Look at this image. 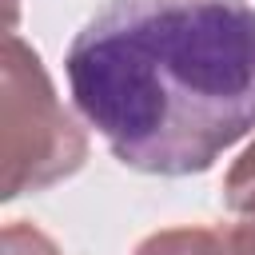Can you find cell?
Here are the masks:
<instances>
[{"mask_svg":"<svg viewBox=\"0 0 255 255\" xmlns=\"http://www.w3.org/2000/svg\"><path fill=\"white\" fill-rule=\"evenodd\" d=\"M64 72L124 167L195 175L255 131V8L108 0L72 36Z\"/></svg>","mask_w":255,"mask_h":255,"instance_id":"6da1fadb","label":"cell"},{"mask_svg":"<svg viewBox=\"0 0 255 255\" xmlns=\"http://www.w3.org/2000/svg\"><path fill=\"white\" fill-rule=\"evenodd\" d=\"M84 159V128L60 104L40 56L8 32L0 52V195L44 191L76 175Z\"/></svg>","mask_w":255,"mask_h":255,"instance_id":"7a4b0ae2","label":"cell"},{"mask_svg":"<svg viewBox=\"0 0 255 255\" xmlns=\"http://www.w3.org/2000/svg\"><path fill=\"white\" fill-rule=\"evenodd\" d=\"M131 255H255V215L231 227H163Z\"/></svg>","mask_w":255,"mask_h":255,"instance_id":"3957f363","label":"cell"},{"mask_svg":"<svg viewBox=\"0 0 255 255\" xmlns=\"http://www.w3.org/2000/svg\"><path fill=\"white\" fill-rule=\"evenodd\" d=\"M223 203L235 215H255V139L223 175Z\"/></svg>","mask_w":255,"mask_h":255,"instance_id":"277c9868","label":"cell"},{"mask_svg":"<svg viewBox=\"0 0 255 255\" xmlns=\"http://www.w3.org/2000/svg\"><path fill=\"white\" fill-rule=\"evenodd\" d=\"M4 255H60V247L32 223H8L4 227Z\"/></svg>","mask_w":255,"mask_h":255,"instance_id":"5b68a950","label":"cell"}]
</instances>
